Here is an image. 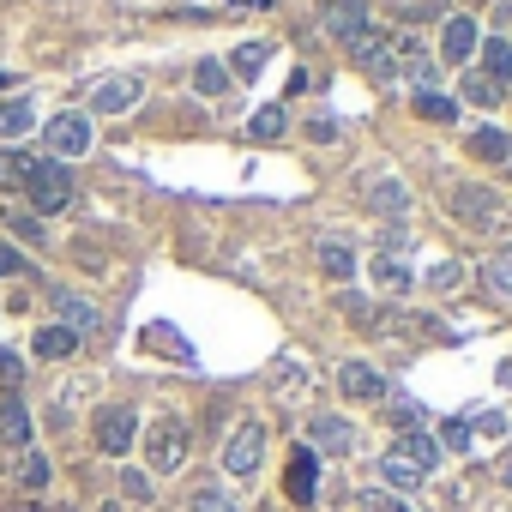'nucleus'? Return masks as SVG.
<instances>
[{
    "mask_svg": "<svg viewBox=\"0 0 512 512\" xmlns=\"http://www.w3.org/2000/svg\"><path fill=\"white\" fill-rule=\"evenodd\" d=\"M73 169L67 163H55V157H37L31 163V175H25V205H31V217H49V211H67L73 205Z\"/></svg>",
    "mask_w": 512,
    "mask_h": 512,
    "instance_id": "f257e3e1",
    "label": "nucleus"
},
{
    "mask_svg": "<svg viewBox=\"0 0 512 512\" xmlns=\"http://www.w3.org/2000/svg\"><path fill=\"white\" fill-rule=\"evenodd\" d=\"M43 145L55 151V163H67V157H85V151L97 145V133H91V115H85V109H61V115H49V127H43Z\"/></svg>",
    "mask_w": 512,
    "mask_h": 512,
    "instance_id": "f03ea898",
    "label": "nucleus"
},
{
    "mask_svg": "<svg viewBox=\"0 0 512 512\" xmlns=\"http://www.w3.org/2000/svg\"><path fill=\"white\" fill-rule=\"evenodd\" d=\"M91 440H97L103 458H127L133 440H139V416H133L127 404H103V410L91 416Z\"/></svg>",
    "mask_w": 512,
    "mask_h": 512,
    "instance_id": "7ed1b4c3",
    "label": "nucleus"
},
{
    "mask_svg": "<svg viewBox=\"0 0 512 512\" xmlns=\"http://www.w3.org/2000/svg\"><path fill=\"white\" fill-rule=\"evenodd\" d=\"M320 25L338 37V49H356V43L374 31V19H368V0H320Z\"/></svg>",
    "mask_w": 512,
    "mask_h": 512,
    "instance_id": "20e7f679",
    "label": "nucleus"
},
{
    "mask_svg": "<svg viewBox=\"0 0 512 512\" xmlns=\"http://www.w3.org/2000/svg\"><path fill=\"white\" fill-rule=\"evenodd\" d=\"M145 458H151L157 476L181 470V464H187V422H181V416H163V422L145 434Z\"/></svg>",
    "mask_w": 512,
    "mask_h": 512,
    "instance_id": "39448f33",
    "label": "nucleus"
},
{
    "mask_svg": "<svg viewBox=\"0 0 512 512\" xmlns=\"http://www.w3.org/2000/svg\"><path fill=\"white\" fill-rule=\"evenodd\" d=\"M139 97H145V85H139L133 73H109V79L91 85V109H85V115H133Z\"/></svg>",
    "mask_w": 512,
    "mask_h": 512,
    "instance_id": "423d86ee",
    "label": "nucleus"
},
{
    "mask_svg": "<svg viewBox=\"0 0 512 512\" xmlns=\"http://www.w3.org/2000/svg\"><path fill=\"white\" fill-rule=\"evenodd\" d=\"M260 464H266V428L260 422H241L229 434V446H223V470L229 476H253Z\"/></svg>",
    "mask_w": 512,
    "mask_h": 512,
    "instance_id": "0eeeda50",
    "label": "nucleus"
},
{
    "mask_svg": "<svg viewBox=\"0 0 512 512\" xmlns=\"http://www.w3.org/2000/svg\"><path fill=\"white\" fill-rule=\"evenodd\" d=\"M350 61H356L374 85H398V55H392V43H386L380 31H368V37L350 49Z\"/></svg>",
    "mask_w": 512,
    "mask_h": 512,
    "instance_id": "6e6552de",
    "label": "nucleus"
},
{
    "mask_svg": "<svg viewBox=\"0 0 512 512\" xmlns=\"http://www.w3.org/2000/svg\"><path fill=\"white\" fill-rule=\"evenodd\" d=\"M55 314H61L55 326H67L79 344H85L91 332H103V308H97V302H85L79 290H55Z\"/></svg>",
    "mask_w": 512,
    "mask_h": 512,
    "instance_id": "1a4fd4ad",
    "label": "nucleus"
},
{
    "mask_svg": "<svg viewBox=\"0 0 512 512\" xmlns=\"http://www.w3.org/2000/svg\"><path fill=\"white\" fill-rule=\"evenodd\" d=\"M452 211H458L470 229H494V223L506 217V211H500V199H494L488 187H470V181H464V187H452Z\"/></svg>",
    "mask_w": 512,
    "mask_h": 512,
    "instance_id": "9d476101",
    "label": "nucleus"
},
{
    "mask_svg": "<svg viewBox=\"0 0 512 512\" xmlns=\"http://www.w3.org/2000/svg\"><path fill=\"white\" fill-rule=\"evenodd\" d=\"M476 43H482V31H476V19H464V13H452V19H446V31H440V61H446V67H470V55H476Z\"/></svg>",
    "mask_w": 512,
    "mask_h": 512,
    "instance_id": "9b49d317",
    "label": "nucleus"
},
{
    "mask_svg": "<svg viewBox=\"0 0 512 512\" xmlns=\"http://www.w3.org/2000/svg\"><path fill=\"white\" fill-rule=\"evenodd\" d=\"M284 494H290L296 506H314V494H320V458H314L308 446H296V452H290V470H284Z\"/></svg>",
    "mask_w": 512,
    "mask_h": 512,
    "instance_id": "f8f14e48",
    "label": "nucleus"
},
{
    "mask_svg": "<svg viewBox=\"0 0 512 512\" xmlns=\"http://www.w3.org/2000/svg\"><path fill=\"white\" fill-rule=\"evenodd\" d=\"M31 434H37V422H31L25 392H7V398H0V440L19 446V452H31Z\"/></svg>",
    "mask_w": 512,
    "mask_h": 512,
    "instance_id": "ddd939ff",
    "label": "nucleus"
},
{
    "mask_svg": "<svg viewBox=\"0 0 512 512\" xmlns=\"http://www.w3.org/2000/svg\"><path fill=\"white\" fill-rule=\"evenodd\" d=\"M338 386H344V398H356V404H380V398L392 392L368 362H344V368H338Z\"/></svg>",
    "mask_w": 512,
    "mask_h": 512,
    "instance_id": "4468645a",
    "label": "nucleus"
},
{
    "mask_svg": "<svg viewBox=\"0 0 512 512\" xmlns=\"http://www.w3.org/2000/svg\"><path fill=\"white\" fill-rule=\"evenodd\" d=\"M308 440H314L308 452H332V458H344V452L356 446V428H350L344 416H314V422H308Z\"/></svg>",
    "mask_w": 512,
    "mask_h": 512,
    "instance_id": "2eb2a0df",
    "label": "nucleus"
},
{
    "mask_svg": "<svg viewBox=\"0 0 512 512\" xmlns=\"http://www.w3.org/2000/svg\"><path fill=\"white\" fill-rule=\"evenodd\" d=\"M362 199H368V211H380V217H404V211H410V193H404L398 175H374Z\"/></svg>",
    "mask_w": 512,
    "mask_h": 512,
    "instance_id": "dca6fc26",
    "label": "nucleus"
},
{
    "mask_svg": "<svg viewBox=\"0 0 512 512\" xmlns=\"http://www.w3.org/2000/svg\"><path fill=\"white\" fill-rule=\"evenodd\" d=\"M368 278H374L380 296H404V290H410V260H404V253H374Z\"/></svg>",
    "mask_w": 512,
    "mask_h": 512,
    "instance_id": "f3484780",
    "label": "nucleus"
},
{
    "mask_svg": "<svg viewBox=\"0 0 512 512\" xmlns=\"http://www.w3.org/2000/svg\"><path fill=\"white\" fill-rule=\"evenodd\" d=\"M392 452H404V458H410V464H416L422 476H428V470H434V464L446 458V452H440V440H434L428 428H416V434H398V446H392Z\"/></svg>",
    "mask_w": 512,
    "mask_h": 512,
    "instance_id": "a211bd4d",
    "label": "nucleus"
},
{
    "mask_svg": "<svg viewBox=\"0 0 512 512\" xmlns=\"http://www.w3.org/2000/svg\"><path fill=\"white\" fill-rule=\"evenodd\" d=\"M476 73H488L500 91H512V43H506V37H488V43H482V67H476Z\"/></svg>",
    "mask_w": 512,
    "mask_h": 512,
    "instance_id": "6ab92c4d",
    "label": "nucleus"
},
{
    "mask_svg": "<svg viewBox=\"0 0 512 512\" xmlns=\"http://www.w3.org/2000/svg\"><path fill=\"white\" fill-rule=\"evenodd\" d=\"M464 151L482 157V163H506V157H512V139H506L500 127H476V133L464 139Z\"/></svg>",
    "mask_w": 512,
    "mask_h": 512,
    "instance_id": "aec40b11",
    "label": "nucleus"
},
{
    "mask_svg": "<svg viewBox=\"0 0 512 512\" xmlns=\"http://www.w3.org/2000/svg\"><path fill=\"white\" fill-rule=\"evenodd\" d=\"M380 404H386V422H392V428H398V434H416V428H422V422H428V410H422V404H416V398H404V392H386V398H380Z\"/></svg>",
    "mask_w": 512,
    "mask_h": 512,
    "instance_id": "412c9836",
    "label": "nucleus"
},
{
    "mask_svg": "<svg viewBox=\"0 0 512 512\" xmlns=\"http://www.w3.org/2000/svg\"><path fill=\"white\" fill-rule=\"evenodd\" d=\"M31 121H37L31 97H7V103H0V139H25V133H31Z\"/></svg>",
    "mask_w": 512,
    "mask_h": 512,
    "instance_id": "4be33fe9",
    "label": "nucleus"
},
{
    "mask_svg": "<svg viewBox=\"0 0 512 512\" xmlns=\"http://www.w3.org/2000/svg\"><path fill=\"white\" fill-rule=\"evenodd\" d=\"M272 61V43H241L229 55V79H260V67Z\"/></svg>",
    "mask_w": 512,
    "mask_h": 512,
    "instance_id": "5701e85b",
    "label": "nucleus"
},
{
    "mask_svg": "<svg viewBox=\"0 0 512 512\" xmlns=\"http://www.w3.org/2000/svg\"><path fill=\"white\" fill-rule=\"evenodd\" d=\"M320 272H326V278H338V284L356 272V253H350L338 235H326V241H320Z\"/></svg>",
    "mask_w": 512,
    "mask_h": 512,
    "instance_id": "b1692460",
    "label": "nucleus"
},
{
    "mask_svg": "<svg viewBox=\"0 0 512 512\" xmlns=\"http://www.w3.org/2000/svg\"><path fill=\"white\" fill-rule=\"evenodd\" d=\"M458 97H464V103H476V109H494V103H506V91H500V85H494L488 73H476V67L464 73V85H458Z\"/></svg>",
    "mask_w": 512,
    "mask_h": 512,
    "instance_id": "393cba45",
    "label": "nucleus"
},
{
    "mask_svg": "<svg viewBox=\"0 0 512 512\" xmlns=\"http://www.w3.org/2000/svg\"><path fill=\"white\" fill-rule=\"evenodd\" d=\"M380 482H386L392 494H404V488H416V482H422V470H416L404 452H386V458H380Z\"/></svg>",
    "mask_w": 512,
    "mask_h": 512,
    "instance_id": "a878e982",
    "label": "nucleus"
},
{
    "mask_svg": "<svg viewBox=\"0 0 512 512\" xmlns=\"http://www.w3.org/2000/svg\"><path fill=\"white\" fill-rule=\"evenodd\" d=\"M229 85H235V79H229L223 61H199V67H193V91H199V97H229Z\"/></svg>",
    "mask_w": 512,
    "mask_h": 512,
    "instance_id": "bb28decb",
    "label": "nucleus"
},
{
    "mask_svg": "<svg viewBox=\"0 0 512 512\" xmlns=\"http://www.w3.org/2000/svg\"><path fill=\"white\" fill-rule=\"evenodd\" d=\"M73 350H79V338H73L67 326H43V332H37V356H43V362H67Z\"/></svg>",
    "mask_w": 512,
    "mask_h": 512,
    "instance_id": "cd10ccee",
    "label": "nucleus"
},
{
    "mask_svg": "<svg viewBox=\"0 0 512 512\" xmlns=\"http://www.w3.org/2000/svg\"><path fill=\"white\" fill-rule=\"evenodd\" d=\"M416 115H422V121H440V127H446V121L458 115V97H446V91H416Z\"/></svg>",
    "mask_w": 512,
    "mask_h": 512,
    "instance_id": "c85d7f7f",
    "label": "nucleus"
},
{
    "mask_svg": "<svg viewBox=\"0 0 512 512\" xmlns=\"http://www.w3.org/2000/svg\"><path fill=\"white\" fill-rule=\"evenodd\" d=\"M187 512H241V506H235V494H229V488H217V482H205V488H193V500H187Z\"/></svg>",
    "mask_w": 512,
    "mask_h": 512,
    "instance_id": "c756f323",
    "label": "nucleus"
},
{
    "mask_svg": "<svg viewBox=\"0 0 512 512\" xmlns=\"http://www.w3.org/2000/svg\"><path fill=\"white\" fill-rule=\"evenodd\" d=\"M284 127H290V115H284L278 103H272V109H260V115H253V121H247V133H253V139H260V145H266V139H284Z\"/></svg>",
    "mask_w": 512,
    "mask_h": 512,
    "instance_id": "7c9ffc66",
    "label": "nucleus"
},
{
    "mask_svg": "<svg viewBox=\"0 0 512 512\" xmlns=\"http://www.w3.org/2000/svg\"><path fill=\"white\" fill-rule=\"evenodd\" d=\"M31 151H0V187H25V175H31Z\"/></svg>",
    "mask_w": 512,
    "mask_h": 512,
    "instance_id": "2f4dec72",
    "label": "nucleus"
},
{
    "mask_svg": "<svg viewBox=\"0 0 512 512\" xmlns=\"http://www.w3.org/2000/svg\"><path fill=\"white\" fill-rule=\"evenodd\" d=\"M356 512H416L404 494H392V488H368L362 500H356Z\"/></svg>",
    "mask_w": 512,
    "mask_h": 512,
    "instance_id": "473e14b6",
    "label": "nucleus"
},
{
    "mask_svg": "<svg viewBox=\"0 0 512 512\" xmlns=\"http://www.w3.org/2000/svg\"><path fill=\"white\" fill-rule=\"evenodd\" d=\"M7 223H13V235H19V241H49V229H43V217H31L25 205H13V211H7Z\"/></svg>",
    "mask_w": 512,
    "mask_h": 512,
    "instance_id": "72a5a7b5",
    "label": "nucleus"
},
{
    "mask_svg": "<svg viewBox=\"0 0 512 512\" xmlns=\"http://www.w3.org/2000/svg\"><path fill=\"white\" fill-rule=\"evenodd\" d=\"M428 284H434L440 296H452V290L464 284V266H458V260H434V266H428Z\"/></svg>",
    "mask_w": 512,
    "mask_h": 512,
    "instance_id": "f704fd0d",
    "label": "nucleus"
},
{
    "mask_svg": "<svg viewBox=\"0 0 512 512\" xmlns=\"http://www.w3.org/2000/svg\"><path fill=\"white\" fill-rule=\"evenodd\" d=\"M19 482H25V488H49V458H43V452H25Z\"/></svg>",
    "mask_w": 512,
    "mask_h": 512,
    "instance_id": "c9c22d12",
    "label": "nucleus"
},
{
    "mask_svg": "<svg viewBox=\"0 0 512 512\" xmlns=\"http://www.w3.org/2000/svg\"><path fill=\"white\" fill-rule=\"evenodd\" d=\"M488 290H512V247H500L488 260Z\"/></svg>",
    "mask_w": 512,
    "mask_h": 512,
    "instance_id": "e433bc0d",
    "label": "nucleus"
},
{
    "mask_svg": "<svg viewBox=\"0 0 512 512\" xmlns=\"http://www.w3.org/2000/svg\"><path fill=\"white\" fill-rule=\"evenodd\" d=\"M470 446V422H446L440 428V452H464Z\"/></svg>",
    "mask_w": 512,
    "mask_h": 512,
    "instance_id": "4c0bfd02",
    "label": "nucleus"
},
{
    "mask_svg": "<svg viewBox=\"0 0 512 512\" xmlns=\"http://www.w3.org/2000/svg\"><path fill=\"white\" fill-rule=\"evenodd\" d=\"M31 266H25V253L19 247H0V278H25Z\"/></svg>",
    "mask_w": 512,
    "mask_h": 512,
    "instance_id": "58836bf2",
    "label": "nucleus"
},
{
    "mask_svg": "<svg viewBox=\"0 0 512 512\" xmlns=\"http://www.w3.org/2000/svg\"><path fill=\"white\" fill-rule=\"evenodd\" d=\"M151 344H157V350H169V356H181V362H187V344H181V338H175V332H169V326H151Z\"/></svg>",
    "mask_w": 512,
    "mask_h": 512,
    "instance_id": "ea45409f",
    "label": "nucleus"
},
{
    "mask_svg": "<svg viewBox=\"0 0 512 512\" xmlns=\"http://www.w3.org/2000/svg\"><path fill=\"white\" fill-rule=\"evenodd\" d=\"M121 488H127L133 500H151V476H145V470H121Z\"/></svg>",
    "mask_w": 512,
    "mask_h": 512,
    "instance_id": "a19ab883",
    "label": "nucleus"
},
{
    "mask_svg": "<svg viewBox=\"0 0 512 512\" xmlns=\"http://www.w3.org/2000/svg\"><path fill=\"white\" fill-rule=\"evenodd\" d=\"M0 380H25V356H13L7 344H0Z\"/></svg>",
    "mask_w": 512,
    "mask_h": 512,
    "instance_id": "79ce46f5",
    "label": "nucleus"
},
{
    "mask_svg": "<svg viewBox=\"0 0 512 512\" xmlns=\"http://www.w3.org/2000/svg\"><path fill=\"white\" fill-rule=\"evenodd\" d=\"M476 434H506V416H500V410H488V416H476Z\"/></svg>",
    "mask_w": 512,
    "mask_h": 512,
    "instance_id": "37998d69",
    "label": "nucleus"
},
{
    "mask_svg": "<svg viewBox=\"0 0 512 512\" xmlns=\"http://www.w3.org/2000/svg\"><path fill=\"white\" fill-rule=\"evenodd\" d=\"M235 7H247V13H272L278 0H235Z\"/></svg>",
    "mask_w": 512,
    "mask_h": 512,
    "instance_id": "c03bdc74",
    "label": "nucleus"
},
{
    "mask_svg": "<svg viewBox=\"0 0 512 512\" xmlns=\"http://www.w3.org/2000/svg\"><path fill=\"white\" fill-rule=\"evenodd\" d=\"M500 482H506V488H512V458H506V464H500Z\"/></svg>",
    "mask_w": 512,
    "mask_h": 512,
    "instance_id": "a18cd8bd",
    "label": "nucleus"
},
{
    "mask_svg": "<svg viewBox=\"0 0 512 512\" xmlns=\"http://www.w3.org/2000/svg\"><path fill=\"white\" fill-rule=\"evenodd\" d=\"M7 85H13V73H0V91H7Z\"/></svg>",
    "mask_w": 512,
    "mask_h": 512,
    "instance_id": "49530a36",
    "label": "nucleus"
}]
</instances>
